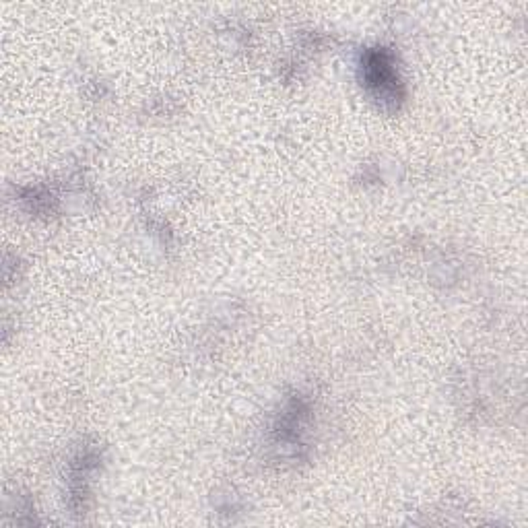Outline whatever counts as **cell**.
<instances>
[{"label":"cell","instance_id":"cell-1","mask_svg":"<svg viewBox=\"0 0 528 528\" xmlns=\"http://www.w3.org/2000/svg\"><path fill=\"white\" fill-rule=\"evenodd\" d=\"M366 81L372 89H376V95L384 102H396L401 97L399 93V77H396L392 62L384 52H372L366 60Z\"/></svg>","mask_w":528,"mask_h":528}]
</instances>
